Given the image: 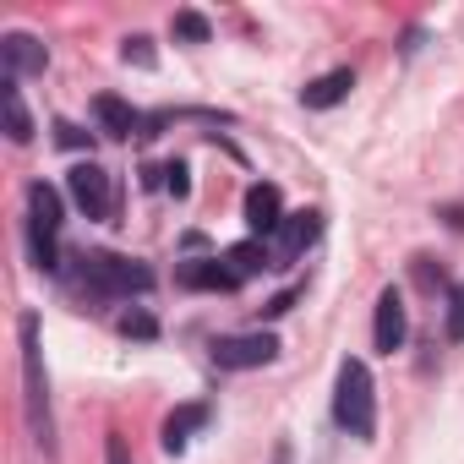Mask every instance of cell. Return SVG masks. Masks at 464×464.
I'll return each mask as SVG.
<instances>
[{
  "label": "cell",
  "mask_w": 464,
  "mask_h": 464,
  "mask_svg": "<svg viewBox=\"0 0 464 464\" xmlns=\"http://www.w3.org/2000/svg\"><path fill=\"white\" fill-rule=\"evenodd\" d=\"M17 339H23V410H28V431H34V442L55 459L50 377H44V344H39V317H34V312H23V317H17Z\"/></svg>",
  "instance_id": "1"
},
{
  "label": "cell",
  "mask_w": 464,
  "mask_h": 464,
  "mask_svg": "<svg viewBox=\"0 0 464 464\" xmlns=\"http://www.w3.org/2000/svg\"><path fill=\"white\" fill-rule=\"evenodd\" d=\"M82 290L93 301H131L153 290V268L137 257H115V252H82Z\"/></svg>",
  "instance_id": "2"
},
{
  "label": "cell",
  "mask_w": 464,
  "mask_h": 464,
  "mask_svg": "<svg viewBox=\"0 0 464 464\" xmlns=\"http://www.w3.org/2000/svg\"><path fill=\"white\" fill-rule=\"evenodd\" d=\"M334 420H339V431H350L355 442H372V437H377V388H372L366 361H344V366H339V382H334Z\"/></svg>",
  "instance_id": "3"
},
{
  "label": "cell",
  "mask_w": 464,
  "mask_h": 464,
  "mask_svg": "<svg viewBox=\"0 0 464 464\" xmlns=\"http://www.w3.org/2000/svg\"><path fill=\"white\" fill-rule=\"evenodd\" d=\"M28 257L39 274H61V191L44 180L28 186Z\"/></svg>",
  "instance_id": "4"
},
{
  "label": "cell",
  "mask_w": 464,
  "mask_h": 464,
  "mask_svg": "<svg viewBox=\"0 0 464 464\" xmlns=\"http://www.w3.org/2000/svg\"><path fill=\"white\" fill-rule=\"evenodd\" d=\"M208 355H213V366H224V372H252V366H274L279 361V339L274 334H218L213 344H208Z\"/></svg>",
  "instance_id": "5"
},
{
  "label": "cell",
  "mask_w": 464,
  "mask_h": 464,
  "mask_svg": "<svg viewBox=\"0 0 464 464\" xmlns=\"http://www.w3.org/2000/svg\"><path fill=\"white\" fill-rule=\"evenodd\" d=\"M66 191H72V202L88 218H115V186H110V169L104 164H93V159L72 164L66 169Z\"/></svg>",
  "instance_id": "6"
},
{
  "label": "cell",
  "mask_w": 464,
  "mask_h": 464,
  "mask_svg": "<svg viewBox=\"0 0 464 464\" xmlns=\"http://www.w3.org/2000/svg\"><path fill=\"white\" fill-rule=\"evenodd\" d=\"M317 236H323V213L317 208H306V213H285V224H279V246H274V263L285 268V263H295L306 246H317Z\"/></svg>",
  "instance_id": "7"
},
{
  "label": "cell",
  "mask_w": 464,
  "mask_h": 464,
  "mask_svg": "<svg viewBox=\"0 0 464 464\" xmlns=\"http://www.w3.org/2000/svg\"><path fill=\"white\" fill-rule=\"evenodd\" d=\"M404 334H410V312H404V295L388 285L382 295H377V323H372V344L382 350V355H393V350H404Z\"/></svg>",
  "instance_id": "8"
},
{
  "label": "cell",
  "mask_w": 464,
  "mask_h": 464,
  "mask_svg": "<svg viewBox=\"0 0 464 464\" xmlns=\"http://www.w3.org/2000/svg\"><path fill=\"white\" fill-rule=\"evenodd\" d=\"M0 61H6V77H44V66H50V50L34 39V34H6L0 39Z\"/></svg>",
  "instance_id": "9"
},
{
  "label": "cell",
  "mask_w": 464,
  "mask_h": 464,
  "mask_svg": "<svg viewBox=\"0 0 464 464\" xmlns=\"http://www.w3.org/2000/svg\"><path fill=\"white\" fill-rule=\"evenodd\" d=\"M175 285H180V290H224V295L241 290V279L224 268V257H186V263L175 268Z\"/></svg>",
  "instance_id": "10"
},
{
  "label": "cell",
  "mask_w": 464,
  "mask_h": 464,
  "mask_svg": "<svg viewBox=\"0 0 464 464\" xmlns=\"http://www.w3.org/2000/svg\"><path fill=\"white\" fill-rule=\"evenodd\" d=\"M279 224H285V197H279V186L257 180L246 191V229L252 236H279Z\"/></svg>",
  "instance_id": "11"
},
{
  "label": "cell",
  "mask_w": 464,
  "mask_h": 464,
  "mask_svg": "<svg viewBox=\"0 0 464 464\" xmlns=\"http://www.w3.org/2000/svg\"><path fill=\"white\" fill-rule=\"evenodd\" d=\"M350 88H355V72L350 66H334V72H323V77H312L301 88V104L306 110H339L350 99Z\"/></svg>",
  "instance_id": "12"
},
{
  "label": "cell",
  "mask_w": 464,
  "mask_h": 464,
  "mask_svg": "<svg viewBox=\"0 0 464 464\" xmlns=\"http://www.w3.org/2000/svg\"><path fill=\"white\" fill-rule=\"evenodd\" d=\"M93 115H99V126H104L110 137H142V126H148V115L131 110L121 93H99V99H93Z\"/></svg>",
  "instance_id": "13"
},
{
  "label": "cell",
  "mask_w": 464,
  "mask_h": 464,
  "mask_svg": "<svg viewBox=\"0 0 464 464\" xmlns=\"http://www.w3.org/2000/svg\"><path fill=\"white\" fill-rule=\"evenodd\" d=\"M208 420H213V410H208V404H180V410L164 420V437H159V442H164V453H186V442H191Z\"/></svg>",
  "instance_id": "14"
},
{
  "label": "cell",
  "mask_w": 464,
  "mask_h": 464,
  "mask_svg": "<svg viewBox=\"0 0 464 464\" xmlns=\"http://www.w3.org/2000/svg\"><path fill=\"white\" fill-rule=\"evenodd\" d=\"M0 104H6V137H12V142H34V115H28V104H23L17 77H0Z\"/></svg>",
  "instance_id": "15"
},
{
  "label": "cell",
  "mask_w": 464,
  "mask_h": 464,
  "mask_svg": "<svg viewBox=\"0 0 464 464\" xmlns=\"http://www.w3.org/2000/svg\"><path fill=\"white\" fill-rule=\"evenodd\" d=\"M224 268L246 285V279H257L263 268H279V263H274V252H268L263 241H241V246H229V252H224Z\"/></svg>",
  "instance_id": "16"
},
{
  "label": "cell",
  "mask_w": 464,
  "mask_h": 464,
  "mask_svg": "<svg viewBox=\"0 0 464 464\" xmlns=\"http://www.w3.org/2000/svg\"><path fill=\"white\" fill-rule=\"evenodd\" d=\"M169 34H175V39H186V44H208V39H213V23H208L202 12H175Z\"/></svg>",
  "instance_id": "17"
},
{
  "label": "cell",
  "mask_w": 464,
  "mask_h": 464,
  "mask_svg": "<svg viewBox=\"0 0 464 464\" xmlns=\"http://www.w3.org/2000/svg\"><path fill=\"white\" fill-rule=\"evenodd\" d=\"M121 55H126V66H142V72H153V66H159V50H153V39H148V34H131Z\"/></svg>",
  "instance_id": "18"
},
{
  "label": "cell",
  "mask_w": 464,
  "mask_h": 464,
  "mask_svg": "<svg viewBox=\"0 0 464 464\" xmlns=\"http://www.w3.org/2000/svg\"><path fill=\"white\" fill-rule=\"evenodd\" d=\"M159 175H164V191H169V197H180V202L191 197V169H186L180 159H175V164H164Z\"/></svg>",
  "instance_id": "19"
},
{
  "label": "cell",
  "mask_w": 464,
  "mask_h": 464,
  "mask_svg": "<svg viewBox=\"0 0 464 464\" xmlns=\"http://www.w3.org/2000/svg\"><path fill=\"white\" fill-rule=\"evenodd\" d=\"M115 328H121L126 339H159V323H153L148 312H126V317H121Z\"/></svg>",
  "instance_id": "20"
},
{
  "label": "cell",
  "mask_w": 464,
  "mask_h": 464,
  "mask_svg": "<svg viewBox=\"0 0 464 464\" xmlns=\"http://www.w3.org/2000/svg\"><path fill=\"white\" fill-rule=\"evenodd\" d=\"M448 344H464V285L448 295Z\"/></svg>",
  "instance_id": "21"
},
{
  "label": "cell",
  "mask_w": 464,
  "mask_h": 464,
  "mask_svg": "<svg viewBox=\"0 0 464 464\" xmlns=\"http://www.w3.org/2000/svg\"><path fill=\"white\" fill-rule=\"evenodd\" d=\"M55 142L77 153V148H93V131H82V126H72V121H55Z\"/></svg>",
  "instance_id": "22"
},
{
  "label": "cell",
  "mask_w": 464,
  "mask_h": 464,
  "mask_svg": "<svg viewBox=\"0 0 464 464\" xmlns=\"http://www.w3.org/2000/svg\"><path fill=\"white\" fill-rule=\"evenodd\" d=\"M104 464H131V448H126V437H121V431H110V437H104Z\"/></svg>",
  "instance_id": "23"
},
{
  "label": "cell",
  "mask_w": 464,
  "mask_h": 464,
  "mask_svg": "<svg viewBox=\"0 0 464 464\" xmlns=\"http://www.w3.org/2000/svg\"><path fill=\"white\" fill-rule=\"evenodd\" d=\"M295 301H301V285H295V290H285V295H274V301L263 306V317H285V312H290Z\"/></svg>",
  "instance_id": "24"
},
{
  "label": "cell",
  "mask_w": 464,
  "mask_h": 464,
  "mask_svg": "<svg viewBox=\"0 0 464 464\" xmlns=\"http://www.w3.org/2000/svg\"><path fill=\"white\" fill-rule=\"evenodd\" d=\"M415 279H420L426 290H437V285H442V268H431L426 257H415Z\"/></svg>",
  "instance_id": "25"
}]
</instances>
